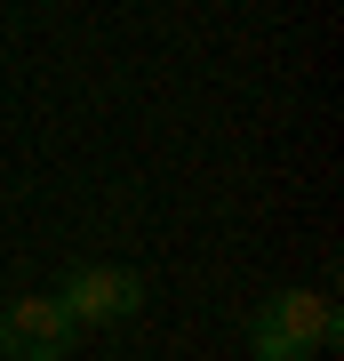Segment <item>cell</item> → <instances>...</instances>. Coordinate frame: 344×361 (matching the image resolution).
<instances>
[{"label": "cell", "mask_w": 344, "mask_h": 361, "mask_svg": "<svg viewBox=\"0 0 344 361\" xmlns=\"http://www.w3.org/2000/svg\"><path fill=\"white\" fill-rule=\"evenodd\" d=\"M320 345H336V297H320V289H272L248 313L256 361H312Z\"/></svg>", "instance_id": "obj_1"}, {"label": "cell", "mask_w": 344, "mask_h": 361, "mask_svg": "<svg viewBox=\"0 0 344 361\" xmlns=\"http://www.w3.org/2000/svg\"><path fill=\"white\" fill-rule=\"evenodd\" d=\"M56 305L72 313V329H120L144 313V281L128 265H72L56 289Z\"/></svg>", "instance_id": "obj_2"}, {"label": "cell", "mask_w": 344, "mask_h": 361, "mask_svg": "<svg viewBox=\"0 0 344 361\" xmlns=\"http://www.w3.org/2000/svg\"><path fill=\"white\" fill-rule=\"evenodd\" d=\"M72 313L56 305V297H16L8 313H0V361H64L72 345Z\"/></svg>", "instance_id": "obj_3"}]
</instances>
